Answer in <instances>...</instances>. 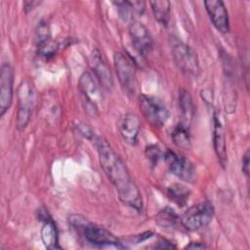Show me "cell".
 Returning <instances> with one entry per match:
<instances>
[{
  "instance_id": "6da1fadb",
  "label": "cell",
  "mask_w": 250,
  "mask_h": 250,
  "mask_svg": "<svg viewBox=\"0 0 250 250\" xmlns=\"http://www.w3.org/2000/svg\"><path fill=\"white\" fill-rule=\"evenodd\" d=\"M93 140L101 167L116 189L119 199L125 205L141 212L143 208L141 192L133 181L126 164L105 139L101 136H94Z\"/></svg>"
},
{
  "instance_id": "7a4b0ae2",
  "label": "cell",
  "mask_w": 250,
  "mask_h": 250,
  "mask_svg": "<svg viewBox=\"0 0 250 250\" xmlns=\"http://www.w3.org/2000/svg\"><path fill=\"white\" fill-rule=\"evenodd\" d=\"M18 110L16 115V128L22 132L28 125L32 111L37 102V92L29 80H22L17 90Z\"/></svg>"
},
{
  "instance_id": "3957f363",
  "label": "cell",
  "mask_w": 250,
  "mask_h": 250,
  "mask_svg": "<svg viewBox=\"0 0 250 250\" xmlns=\"http://www.w3.org/2000/svg\"><path fill=\"white\" fill-rule=\"evenodd\" d=\"M72 226L76 228L83 238L89 243L99 246H115V247H123L121 245L120 240L109 230L104 228L98 226L96 224L85 221L84 219H72Z\"/></svg>"
},
{
  "instance_id": "277c9868",
  "label": "cell",
  "mask_w": 250,
  "mask_h": 250,
  "mask_svg": "<svg viewBox=\"0 0 250 250\" xmlns=\"http://www.w3.org/2000/svg\"><path fill=\"white\" fill-rule=\"evenodd\" d=\"M171 52L175 64L183 73L193 77L199 74V61L191 47L177 38H173L171 39Z\"/></svg>"
},
{
  "instance_id": "5b68a950",
  "label": "cell",
  "mask_w": 250,
  "mask_h": 250,
  "mask_svg": "<svg viewBox=\"0 0 250 250\" xmlns=\"http://www.w3.org/2000/svg\"><path fill=\"white\" fill-rule=\"evenodd\" d=\"M213 216V205L209 201H202L189 207L179 220L184 229L189 231H194L208 226L211 223Z\"/></svg>"
},
{
  "instance_id": "8992f818",
  "label": "cell",
  "mask_w": 250,
  "mask_h": 250,
  "mask_svg": "<svg viewBox=\"0 0 250 250\" xmlns=\"http://www.w3.org/2000/svg\"><path fill=\"white\" fill-rule=\"evenodd\" d=\"M113 62L118 81L127 95H134L137 88L136 64L131 57L122 52H116Z\"/></svg>"
},
{
  "instance_id": "52a82bcc",
  "label": "cell",
  "mask_w": 250,
  "mask_h": 250,
  "mask_svg": "<svg viewBox=\"0 0 250 250\" xmlns=\"http://www.w3.org/2000/svg\"><path fill=\"white\" fill-rule=\"evenodd\" d=\"M78 88L82 96L85 108L92 115L98 114V104L103 101L102 89L99 80L91 71H84L78 81Z\"/></svg>"
},
{
  "instance_id": "ba28073f",
  "label": "cell",
  "mask_w": 250,
  "mask_h": 250,
  "mask_svg": "<svg viewBox=\"0 0 250 250\" xmlns=\"http://www.w3.org/2000/svg\"><path fill=\"white\" fill-rule=\"evenodd\" d=\"M139 105L146 121L154 128H161L169 119V110L158 98L141 95Z\"/></svg>"
},
{
  "instance_id": "9c48e42d",
  "label": "cell",
  "mask_w": 250,
  "mask_h": 250,
  "mask_svg": "<svg viewBox=\"0 0 250 250\" xmlns=\"http://www.w3.org/2000/svg\"><path fill=\"white\" fill-rule=\"evenodd\" d=\"M14 96V69L9 62H3L0 68V117L10 108Z\"/></svg>"
},
{
  "instance_id": "30bf717a",
  "label": "cell",
  "mask_w": 250,
  "mask_h": 250,
  "mask_svg": "<svg viewBox=\"0 0 250 250\" xmlns=\"http://www.w3.org/2000/svg\"><path fill=\"white\" fill-rule=\"evenodd\" d=\"M163 156L172 174L185 182H192L195 177V169L188 159L170 149Z\"/></svg>"
},
{
  "instance_id": "8fae6325",
  "label": "cell",
  "mask_w": 250,
  "mask_h": 250,
  "mask_svg": "<svg viewBox=\"0 0 250 250\" xmlns=\"http://www.w3.org/2000/svg\"><path fill=\"white\" fill-rule=\"evenodd\" d=\"M128 31L136 51L143 57L150 54L153 49V39L149 30L142 22L133 21L129 24Z\"/></svg>"
},
{
  "instance_id": "7c38bea8",
  "label": "cell",
  "mask_w": 250,
  "mask_h": 250,
  "mask_svg": "<svg viewBox=\"0 0 250 250\" xmlns=\"http://www.w3.org/2000/svg\"><path fill=\"white\" fill-rule=\"evenodd\" d=\"M35 44L38 54L46 59L53 57L58 50V45L52 40L50 25L47 21L38 22L35 29Z\"/></svg>"
},
{
  "instance_id": "4fadbf2b",
  "label": "cell",
  "mask_w": 250,
  "mask_h": 250,
  "mask_svg": "<svg viewBox=\"0 0 250 250\" xmlns=\"http://www.w3.org/2000/svg\"><path fill=\"white\" fill-rule=\"evenodd\" d=\"M205 10L215 26L221 33H228L229 30V21L228 10L221 0L204 1Z\"/></svg>"
},
{
  "instance_id": "5bb4252c",
  "label": "cell",
  "mask_w": 250,
  "mask_h": 250,
  "mask_svg": "<svg viewBox=\"0 0 250 250\" xmlns=\"http://www.w3.org/2000/svg\"><path fill=\"white\" fill-rule=\"evenodd\" d=\"M213 146L214 151L217 155V158L221 166L225 168L228 163L226 135L221 120V114L217 109H215L213 112Z\"/></svg>"
},
{
  "instance_id": "9a60e30c",
  "label": "cell",
  "mask_w": 250,
  "mask_h": 250,
  "mask_svg": "<svg viewBox=\"0 0 250 250\" xmlns=\"http://www.w3.org/2000/svg\"><path fill=\"white\" fill-rule=\"evenodd\" d=\"M89 65L92 73L99 80L101 86L105 89H110L113 85L110 69L98 49H94L89 56Z\"/></svg>"
},
{
  "instance_id": "2e32d148",
  "label": "cell",
  "mask_w": 250,
  "mask_h": 250,
  "mask_svg": "<svg viewBox=\"0 0 250 250\" xmlns=\"http://www.w3.org/2000/svg\"><path fill=\"white\" fill-rule=\"evenodd\" d=\"M38 218L42 222V228L40 230L41 239L43 244L48 249H61L59 244V233L55 222L46 210L39 209Z\"/></svg>"
},
{
  "instance_id": "e0dca14e",
  "label": "cell",
  "mask_w": 250,
  "mask_h": 250,
  "mask_svg": "<svg viewBox=\"0 0 250 250\" xmlns=\"http://www.w3.org/2000/svg\"><path fill=\"white\" fill-rule=\"evenodd\" d=\"M141 129V121L137 114L128 112L123 115L119 123V133L122 139L129 145L135 146Z\"/></svg>"
},
{
  "instance_id": "ac0fdd59",
  "label": "cell",
  "mask_w": 250,
  "mask_h": 250,
  "mask_svg": "<svg viewBox=\"0 0 250 250\" xmlns=\"http://www.w3.org/2000/svg\"><path fill=\"white\" fill-rule=\"evenodd\" d=\"M179 107L182 115L181 123L189 128L194 117L195 106L190 93L186 89H181L179 91Z\"/></svg>"
},
{
  "instance_id": "d6986e66",
  "label": "cell",
  "mask_w": 250,
  "mask_h": 250,
  "mask_svg": "<svg viewBox=\"0 0 250 250\" xmlns=\"http://www.w3.org/2000/svg\"><path fill=\"white\" fill-rule=\"evenodd\" d=\"M171 138L173 140V143L182 149L188 150L189 149L191 146V139L189 135L188 127L184 125L183 123L177 124L171 133Z\"/></svg>"
},
{
  "instance_id": "ffe728a7",
  "label": "cell",
  "mask_w": 250,
  "mask_h": 250,
  "mask_svg": "<svg viewBox=\"0 0 250 250\" xmlns=\"http://www.w3.org/2000/svg\"><path fill=\"white\" fill-rule=\"evenodd\" d=\"M154 19L163 26H167L170 20L171 4L169 1H151L149 2Z\"/></svg>"
},
{
  "instance_id": "44dd1931",
  "label": "cell",
  "mask_w": 250,
  "mask_h": 250,
  "mask_svg": "<svg viewBox=\"0 0 250 250\" xmlns=\"http://www.w3.org/2000/svg\"><path fill=\"white\" fill-rule=\"evenodd\" d=\"M190 195V190L185 186L175 183L168 187L167 188V196L176 203L178 206L182 207L187 204Z\"/></svg>"
},
{
  "instance_id": "7402d4cb",
  "label": "cell",
  "mask_w": 250,
  "mask_h": 250,
  "mask_svg": "<svg viewBox=\"0 0 250 250\" xmlns=\"http://www.w3.org/2000/svg\"><path fill=\"white\" fill-rule=\"evenodd\" d=\"M177 220H178L177 214L174 212L173 209L169 207H166L165 209L161 210L156 217L157 224L162 228H169L174 226Z\"/></svg>"
},
{
  "instance_id": "603a6c76",
  "label": "cell",
  "mask_w": 250,
  "mask_h": 250,
  "mask_svg": "<svg viewBox=\"0 0 250 250\" xmlns=\"http://www.w3.org/2000/svg\"><path fill=\"white\" fill-rule=\"evenodd\" d=\"M113 4L116 6L118 13L123 20L126 21L132 18V14H134V12L129 1H115L113 2Z\"/></svg>"
},
{
  "instance_id": "cb8c5ba5",
  "label": "cell",
  "mask_w": 250,
  "mask_h": 250,
  "mask_svg": "<svg viewBox=\"0 0 250 250\" xmlns=\"http://www.w3.org/2000/svg\"><path fill=\"white\" fill-rule=\"evenodd\" d=\"M146 155L147 159L149 160V162L152 165H155V164H157V162L161 158V156H163L164 154L162 153L161 149L157 146L150 145V146H146Z\"/></svg>"
},
{
  "instance_id": "d4e9b609",
  "label": "cell",
  "mask_w": 250,
  "mask_h": 250,
  "mask_svg": "<svg viewBox=\"0 0 250 250\" xmlns=\"http://www.w3.org/2000/svg\"><path fill=\"white\" fill-rule=\"evenodd\" d=\"M134 14L142 16L146 10V2L144 1H129Z\"/></svg>"
},
{
  "instance_id": "484cf974",
  "label": "cell",
  "mask_w": 250,
  "mask_h": 250,
  "mask_svg": "<svg viewBox=\"0 0 250 250\" xmlns=\"http://www.w3.org/2000/svg\"><path fill=\"white\" fill-rule=\"evenodd\" d=\"M241 170H242V173L245 175V177L248 178L249 177V149H246L245 153L243 154Z\"/></svg>"
},
{
  "instance_id": "4316f807",
  "label": "cell",
  "mask_w": 250,
  "mask_h": 250,
  "mask_svg": "<svg viewBox=\"0 0 250 250\" xmlns=\"http://www.w3.org/2000/svg\"><path fill=\"white\" fill-rule=\"evenodd\" d=\"M40 4H41L40 1H34V0L24 1L23 2V10L25 13H28V12L32 11L34 8H36L37 6H39Z\"/></svg>"
},
{
  "instance_id": "83f0119b",
  "label": "cell",
  "mask_w": 250,
  "mask_h": 250,
  "mask_svg": "<svg viewBox=\"0 0 250 250\" xmlns=\"http://www.w3.org/2000/svg\"><path fill=\"white\" fill-rule=\"evenodd\" d=\"M155 248H161V249L168 248V249H171V248H175V246L172 243H170L169 241H167L165 239H161V240L158 241L157 245H155Z\"/></svg>"
},
{
  "instance_id": "f1b7e54d",
  "label": "cell",
  "mask_w": 250,
  "mask_h": 250,
  "mask_svg": "<svg viewBox=\"0 0 250 250\" xmlns=\"http://www.w3.org/2000/svg\"><path fill=\"white\" fill-rule=\"evenodd\" d=\"M186 248H188V249H205V248H207V246L201 242H190L189 244H188L186 246Z\"/></svg>"
}]
</instances>
